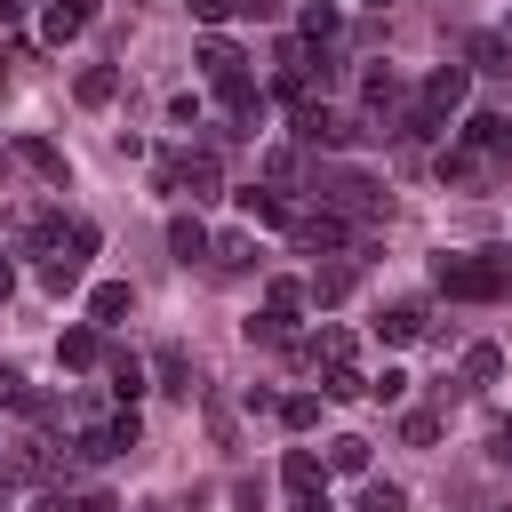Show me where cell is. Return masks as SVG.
<instances>
[{"mask_svg":"<svg viewBox=\"0 0 512 512\" xmlns=\"http://www.w3.org/2000/svg\"><path fill=\"white\" fill-rule=\"evenodd\" d=\"M432 288L440 296H464V304H488L512 288V248H480V256H432Z\"/></svg>","mask_w":512,"mask_h":512,"instance_id":"cell-1","label":"cell"},{"mask_svg":"<svg viewBox=\"0 0 512 512\" xmlns=\"http://www.w3.org/2000/svg\"><path fill=\"white\" fill-rule=\"evenodd\" d=\"M312 192H320V208H336V216H384V184L360 176V168H320Z\"/></svg>","mask_w":512,"mask_h":512,"instance_id":"cell-2","label":"cell"},{"mask_svg":"<svg viewBox=\"0 0 512 512\" xmlns=\"http://www.w3.org/2000/svg\"><path fill=\"white\" fill-rule=\"evenodd\" d=\"M368 128L360 120H344V112H328V104H296V144H312V152H352Z\"/></svg>","mask_w":512,"mask_h":512,"instance_id":"cell-3","label":"cell"},{"mask_svg":"<svg viewBox=\"0 0 512 512\" xmlns=\"http://www.w3.org/2000/svg\"><path fill=\"white\" fill-rule=\"evenodd\" d=\"M296 312H304V288H296V280H272V288H264V312L248 320V344H288Z\"/></svg>","mask_w":512,"mask_h":512,"instance_id":"cell-4","label":"cell"},{"mask_svg":"<svg viewBox=\"0 0 512 512\" xmlns=\"http://www.w3.org/2000/svg\"><path fill=\"white\" fill-rule=\"evenodd\" d=\"M464 96H472V64H432V80H424V96H416V104L448 128V120L464 112Z\"/></svg>","mask_w":512,"mask_h":512,"instance_id":"cell-5","label":"cell"},{"mask_svg":"<svg viewBox=\"0 0 512 512\" xmlns=\"http://www.w3.org/2000/svg\"><path fill=\"white\" fill-rule=\"evenodd\" d=\"M288 232H296V248H304V256H336V248H352V240H360V232H352V216H336V208H312V216H296Z\"/></svg>","mask_w":512,"mask_h":512,"instance_id":"cell-6","label":"cell"},{"mask_svg":"<svg viewBox=\"0 0 512 512\" xmlns=\"http://www.w3.org/2000/svg\"><path fill=\"white\" fill-rule=\"evenodd\" d=\"M88 24H96V0H48V8H40V40H48V48L80 40Z\"/></svg>","mask_w":512,"mask_h":512,"instance_id":"cell-7","label":"cell"},{"mask_svg":"<svg viewBox=\"0 0 512 512\" xmlns=\"http://www.w3.org/2000/svg\"><path fill=\"white\" fill-rule=\"evenodd\" d=\"M56 360H64V368H96V360H104V336H96V320H72V328L56 336Z\"/></svg>","mask_w":512,"mask_h":512,"instance_id":"cell-8","label":"cell"},{"mask_svg":"<svg viewBox=\"0 0 512 512\" xmlns=\"http://www.w3.org/2000/svg\"><path fill=\"white\" fill-rule=\"evenodd\" d=\"M128 304H136V288H128V280H96V288H88V320H96V328L128 320Z\"/></svg>","mask_w":512,"mask_h":512,"instance_id":"cell-9","label":"cell"},{"mask_svg":"<svg viewBox=\"0 0 512 512\" xmlns=\"http://www.w3.org/2000/svg\"><path fill=\"white\" fill-rule=\"evenodd\" d=\"M464 64H472V72H496V80H512V40H504V32H472Z\"/></svg>","mask_w":512,"mask_h":512,"instance_id":"cell-10","label":"cell"},{"mask_svg":"<svg viewBox=\"0 0 512 512\" xmlns=\"http://www.w3.org/2000/svg\"><path fill=\"white\" fill-rule=\"evenodd\" d=\"M32 512H120V504H112L104 488H80V496H72V488H40Z\"/></svg>","mask_w":512,"mask_h":512,"instance_id":"cell-11","label":"cell"},{"mask_svg":"<svg viewBox=\"0 0 512 512\" xmlns=\"http://www.w3.org/2000/svg\"><path fill=\"white\" fill-rule=\"evenodd\" d=\"M240 216H248V224H296V208H288V192H272V184H264V192L248 184V192H240Z\"/></svg>","mask_w":512,"mask_h":512,"instance_id":"cell-12","label":"cell"},{"mask_svg":"<svg viewBox=\"0 0 512 512\" xmlns=\"http://www.w3.org/2000/svg\"><path fill=\"white\" fill-rule=\"evenodd\" d=\"M152 376H160V392L192 400V360H184V344H160V352H152Z\"/></svg>","mask_w":512,"mask_h":512,"instance_id":"cell-13","label":"cell"},{"mask_svg":"<svg viewBox=\"0 0 512 512\" xmlns=\"http://www.w3.org/2000/svg\"><path fill=\"white\" fill-rule=\"evenodd\" d=\"M72 96H80L88 112H96V104H112V96H120V64H88V72L72 80Z\"/></svg>","mask_w":512,"mask_h":512,"instance_id":"cell-14","label":"cell"},{"mask_svg":"<svg viewBox=\"0 0 512 512\" xmlns=\"http://www.w3.org/2000/svg\"><path fill=\"white\" fill-rule=\"evenodd\" d=\"M80 272H88V256H64V248H56V256H40V288H48V296H72V288H80Z\"/></svg>","mask_w":512,"mask_h":512,"instance_id":"cell-15","label":"cell"},{"mask_svg":"<svg viewBox=\"0 0 512 512\" xmlns=\"http://www.w3.org/2000/svg\"><path fill=\"white\" fill-rule=\"evenodd\" d=\"M192 64H200V72H208V88H216V80H232V72H240L248 56H240L232 40H200V56H192Z\"/></svg>","mask_w":512,"mask_h":512,"instance_id":"cell-16","label":"cell"},{"mask_svg":"<svg viewBox=\"0 0 512 512\" xmlns=\"http://www.w3.org/2000/svg\"><path fill=\"white\" fill-rule=\"evenodd\" d=\"M360 96H368V112H384V120H392V112H408V96H400V80H392L384 64H376V72L360 80Z\"/></svg>","mask_w":512,"mask_h":512,"instance_id":"cell-17","label":"cell"},{"mask_svg":"<svg viewBox=\"0 0 512 512\" xmlns=\"http://www.w3.org/2000/svg\"><path fill=\"white\" fill-rule=\"evenodd\" d=\"M16 160H24L32 176H48V184H64V152H56L48 136H24V144H16Z\"/></svg>","mask_w":512,"mask_h":512,"instance_id":"cell-18","label":"cell"},{"mask_svg":"<svg viewBox=\"0 0 512 512\" xmlns=\"http://www.w3.org/2000/svg\"><path fill=\"white\" fill-rule=\"evenodd\" d=\"M168 248H176V264L208 256V224H200V216H168Z\"/></svg>","mask_w":512,"mask_h":512,"instance_id":"cell-19","label":"cell"},{"mask_svg":"<svg viewBox=\"0 0 512 512\" xmlns=\"http://www.w3.org/2000/svg\"><path fill=\"white\" fill-rule=\"evenodd\" d=\"M376 336H384V344H416V336H424V304H392V312L376 320Z\"/></svg>","mask_w":512,"mask_h":512,"instance_id":"cell-20","label":"cell"},{"mask_svg":"<svg viewBox=\"0 0 512 512\" xmlns=\"http://www.w3.org/2000/svg\"><path fill=\"white\" fill-rule=\"evenodd\" d=\"M104 368H112V392L136 408V400H144V360H136V352H104Z\"/></svg>","mask_w":512,"mask_h":512,"instance_id":"cell-21","label":"cell"},{"mask_svg":"<svg viewBox=\"0 0 512 512\" xmlns=\"http://www.w3.org/2000/svg\"><path fill=\"white\" fill-rule=\"evenodd\" d=\"M304 360H320V368L352 360V328H320V336H304Z\"/></svg>","mask_w":512,"mask_h":512,"instance_id":"cell-22","label":"cell"},{"mask_svg":"<svg viewBox=\"0 0 512 512\" xmlns=\"http://www.w3.org/2000/svg\"><path fill=\"white\" fill-rule=\"evenodd\" d=\"M320 400H368V376H360L352 360H336V368H328V384H320Z\"/></svg>","mask_w":512,"mask_h":512,"instance_id":"cell-23","label":"cell"},{"mask_svg":"<svg viewBox=\"0 0 512 512\" xmlns=\"http://www.w3.org/2000/svg\"><path fill=\"white\" fill-rule=\"evenodd\" d=\"M296 24H304V40H312V48H328V40H336V24H344V16H336V8H328V0H312V8H304V16H296Z\"/></svg>","mask_w":512,"mask_h":512,"instance_id":"cell-24","label":"cell"},{"mask_svg":"<svg viewBox=\"0 0 512 512\" xmlns=\"http://www.w3.org/2000/svg\"><path fill=\"white\" fill-rule=\"evenodd\" d=\"M208 256H216L224 272H240V264H256V240H248V232H224V240H208Z\"/></svg>","mask_w":512,"mask_h":512,"instance_id":"cell-25","label":"cell"},{"mask_svg":"<svg viewBox=\"0 0 512 512\" xmlns=\"http://www.w3.org/2000/svg\"><path fill=\"white\" fill-rule=\"evenodd\" d=\"M304 296H312V304H344V296H352V272H344V264H328V272H312V288H304Z\"/></svg>","mask_w":512,"mask_h":512,"instance_id":"cell-26","label":"cell"},{"mask_svg":"<svg viewBox=\"0 0 512 512\" xmlns=\"http://www.w3.org/2000/svg\"><path fill=\"white\" fill-rule=\"evenodd\" d=\"M496 376H504V352L496 344H472L464 352V384H496Z\"/></svg>","mask_w":512,"mask_h":512,"instance_id":"cell-27","label":"cell"},{"mask_svg":"<svg viewBox=\"0 0 512 512\" xmlns=\"http://www.w3.org/2000/svg\"><path fill=\"white\" fill-rule=\"evenodd\" d=\"M328 472H368V440H360V432L328 440Z\"/></svg>","mask_w":512,"mask_h":512,"instance_id":"cell-28","label":"cell"},{"mask_svg":"<svg viewBox=\"0 0 512 512\" xmlns=\"http://www.w3.org/2000/svg\"><path fill=\"white\" fill-rule=\"evenodd\" d=\"M360 512H408V488L400 480H368L360 488Z\"/></svg>","mask_w":512,"mask_h":512,"instance_id":"cell-29","label":"cell"},{"mask_svg":"<svg viewBox=\"0 0 512 512\" xmlns=\"http://www.w3.org/2000/svg\"><path fill=\"white\" fill-rule=\"evenodd\" d=\"M440 176H448V184H472V176H480V152H472V144H448V152H440Z\"/></svg>","mask_w":512,"mask_h":512,"instance_id":"cell-30","label":"cell"},{"mask_svg":"<svg viewBox=\"0 0 512 512\" xmlns=\"http://www.w3.org/2000/svg\"><path fill=\"white\" fill-rule=\"evenodd\" d=\"M280 424H288V432H312V424H320V400H312V392H288V400H280Z\"/></svg>","mask_w":512,"mask_h":512,"instance_id":"cell-31","label":"cell"},{"mask_svg":"<svg viewBox=\"0 0 512 512\" xmlns=\"http://www.w3.org/2000/svg\"><path fill=\"white\" fill-rule=\"evenodd\" d=\"M400 440H408V448H432V440H440V416H424V408H416V416L400 424Z\"/></svg>","mask_w":512,"mask_h":512,"instance_id":"cell-32","label":"cell"},{"mask_svg":"<svg viewBox=\"0 0 512 512\" xmlns=\"http://www.w3.org/2000/svg\"><path fill=\"white\" fill-rule=\"evenodd\" d=\"M0 408H32V384H24V368H0Z\"/></svg>","mask_w":512,"mask_h":512,"instance_id":"cell-33","label":"cell"},{"mask_svg":"<svg viewBox=\"0 0 512 512\" xmlns=\"http://www.w3.org/2000/svg\"><path fill=\"white\" fill-rule=\"evenodd\" d=\"M400 392H408V376H400V368H384V376H368V400H384V408H392Z\"/></svg>","mask_w":512,"mask_h":512,"instance_id":"cell-34","label":"cell"},{"mask_svg":"<svg viewBox=\"0 0 512 512\" xmlns=\"http://www.w3.org/2000/svg\"><path fill=\"white\" fill-rule=\"evenodd\" d=\"M104 432H112V448H136V440H144V424H136V408H120V416H112Z\"/></svg>","mask_w":512,"mask_h":512,"instance_id":"cell-35","label":"cell"},{"mask_svg":"<svg viewBox=\"0 0 512 512\" xmlns=\"http://www.w3.org/2000/svg\"><path fill=\"white\" fill-rule=\"evenodd\" d=\"M104 456H120V448H112V432H104V424H96V432H80V464H104Z\"/></svg>","mask_w":512,"mask_h":512,"instance_id":"cell-36","label":"cell"},{"mask_svg":"<svg viewBox=\"0 0 512 512\" xmlns=\"http://www.w3.org/2000/svg\"><path fill=\"white\" fill-rule=\"evenodd\" d=\"M232 16V0H192V24H224Z\"/></svg>","mask_w":512,"mask_h":512,"instance_id":"cell-37","label":"cell"},{"mask_svg":"<svg viewBox=\"0 0 512 512\" xmlns=\"http://www.w3.org/2000/svg\"><path fill=\"white\" fill-rule=\"evenodd\" d=\"M232 16H256L264 24V16H280V0H232Z\"/></svg>","mask_w":512,"mask_h":512,"instance_id":"cell-38","label":"cell"},{"mask_svg":"<svg viewBox=\"0 0 512 512\" xmlns=\"http://www.w3.org/2000/svg\"><path fill=\"white\" fill-rule=\"evenodd\" d=\"M24 24V0H0V32H16Z\"/></svg>","mask_w":512,"mask_h":512,"instance_id":"cell-39","label":"cell"},{"mask_svg":"<svg viewBox=\"0 0 512 512\" xmlns=\"http://www.w3.org/2000/svg\"><path fill=\"white\" fill-rule=\"evenodd\" d=\"M488 448H496V456H504V464H512V416H504V424H496V440H488Z\"/></svg>","mask_w":512,"mask_h":512,"instance_id":"cell-40","label":"cell"},{"mask_svg":"<svg viewBox=\"0 0 512 512\" xmlns=\"http://www.w3.org/2000/svg\"><path fill=\"white\" fill-rule=\"evenodd\" d=\"M8 288H16V264H8V248H0V296H8Z\"/></svg>","mask_w":512,"mask_h":512,"instance_id":"cell-41","label":"cell"},{"mask_svg":"<svg viewBox=\"0 0 512 512\" xmlns=\"http://www.w3.org/2000/svg\"><path fill=\"white\" fill-rule=\"evenodd\" d=\"M8 168H16V152H0V184H8Z\"/></svg>","mask_w":512,"mask_h":512,"instance_id":"cell-42","label":"cell"},{"mask_svg":"<svg viewBox=\"0 0 512 512\" xmlns=\"http://www.w3.org/2000/svg\"><path fill=\"white\" fill-rule=\"evenodd\" d=\"M368 8H392V0H368Z\"/></svg>","mask_w":512,"mask_h":512,"instance_id":"cell-43","label":"cell"}]
</instances>
